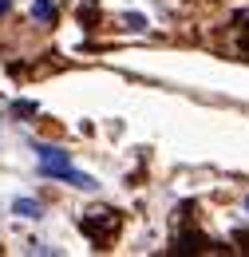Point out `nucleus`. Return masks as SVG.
<instances>
[{
    "label": "nucleus",
    "instance_id": "1",
    "mask_svg": "<svg viewBox=\"0 0 249 257\" xmlns=\"http://www.w3.org/2000/svg\"><path fill=\"white\" fill-rule=\"evenodd\" d=\"M36 155H40V170L48 174V178H60V182H67V186H79V190H95L99 182H95L91 174H83V170H75L71 166V159H67V151H60V147H36Z\"/></svg>",
    "mask_w": 249,
    "mask_h": 257
},
{
    "label": "nucleus",
    "instance_id": "2",
    "mask_svg": "<svg viewBox=\"0 0 249 257\" xmlns=\"http://www.w3.org/2000/svg\"><path fill=\"white\" fill-rule=\"evenodd\" d=\"M79 229H83L95 245L103 249V245L115 237V229H119V214H115V210H91V214L79 218Z\"/></svg>",
    "mask_w": 249,
    "mask_h": 257
},
{
    "label": "nucleus",
    "instance_id": "3",
    "mask_svg": "<svg viewBox=\"0 0 249 257\" xmlns=\"http://www.w3.org/2000/svg\"><path fill=\"white\" fill-rule=\"evenodd\" d=\"M174 249L178 253H210V249H218V241H210V237H202V233H174Z\"/></svg>",
    "mask_w": 249,
    "mask_h": 257
},
{
    "label": "nucleus",
    "instance_id": "4",
    "mask_svg": "<svg viewBox=\"0 0 249 257\" xmlns=\"http://www.w3.org/2000/svg\"><path fill=\"white\" fill-rule=\"evenodd\" d=\"M32 20L56 24V4H52V0H32Z\"/></svg>",
    "mask_w": 249,
    "mask_h": 257
},
{
    "label": "nucleus",
    "instance_id": "5",
    "mask_svg": "<svg viewBox=\"0 0 249 257\" xmlns=\"http://www.w3.org/2000/svg\"><path fill=\"white\" fill-rule=\"evenodd\" d=\"M12 210H16L20 218H40V214H44V206H40L36 198H16V206H12Z\"/></svg>",
    "mask_w": 249,
    "mask_h": 257
},
{
    "label": "nucleus",
    "instance_id": "6",
    "mask_svg": "<svg viewBox=\"0 0 249 257\" xmlns=\"http://www.w3.org/2000/svg\"><path fill=\"white\" fill-rule=\"evenodd\" d=\"M237 249H241V253H249V233H237Z\"/></svg>",
    "mask_w": 249,
    "mask_h": 257
},
{
    "label": "nucleus",
    "instance_id": "7",
    "mask_svg": "<svg viewBox=\"0 0 249 257\" xmlns=\"http://www.w3.org/2000/svg\"><path fill=\"white\" fill-rule=\"evenodd\" d=\"M0 12H8V0H0Z\"/></svg>",
    "mask_w": 249,
    "mask_h": 257
},
{
    "label": "nucleus",
    "instance_id": "8",
    "mask_svg": "<svg viewBox=\"0 0 249 257\" xmlns=\"http://www.w3.org/2000/svg\"><path fill=\"white\" fill-rule=\"evenodd\" d=\"M245 210H249V198H245Z\"/></svg>",
    "mask_w": 249,
    "mask_h": 257
}]
</instances>
